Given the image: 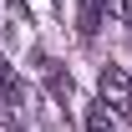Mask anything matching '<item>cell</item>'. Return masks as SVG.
I'll return each instance as SVG.
<instances>
[{
  "label": "cell",
  "instance_id": "cell-1",
  "mask_svg": "<svg viewBox=\"0 0 132 132\" xmlns=\"http://www.w3.org/2000/svg\"><path fill=\"white\" fill-rule=\"evenodd\" d=\"M97 92H102V102H107L117 117H132V81H127V71H122V66H102Z\"/></svg>",
  "mask_w": 132,
  "mask_h": 132
},
{
  "label": "cell",
  "instance_id": "cell-2",
  "mask_svg": "<svg viewBox=\"0 0 132 132\" xmlns=\"http://www.w3.org/2000/svg\"><path fill=\"white\" fill-rule=\"evenodd\" d=\"M36 71H41V81H46V92H51V102H71L76 97V81H71V71H66L61 61H51V56H41V61H36Z\"/></svg>",
  "mask_w": 132,
  "mask_h": 132
},
{
  "label": "cell",
  "instance_id": "cell-3",
  "mask_svg": "<svg viewBox=\"0 0 132 132\" xmlns=\"http://www.w3.org/2000/svg\"><path fill=\"white\" fill-rule=\"evenodd\" d=\"M20 102H26V81H20L15 71L5 66V56H0V122H10Z\"/></svg>",
  "mask_w": 132,
  "mask_h": 132
},
{
  "label": "cell",
  "instance_id": "cell-4",
  "mask_svg": "<svg viewBox=\"0 0 132 132\" xmlns=\"http://www.w3.org/2000/svg\"><path fill=\"white\" fill-rule=\"evenodd\" d=\"M107 10H112V0H76V26H81L86 41L102 31V15H107Z\"/></svg>",
  "mask_w": 132,
  "mask_h": 132
},
{
  "label": "cell",
  "instance_id": "cell-5",
  "mask_svg": "<svg viewBox=\"0 0 132 132\" xmlns=\"http://www.w3.org/2000/svg\"><path fill=\"white\" fill-rule=\"evenodd\" d=\"M86 132H117V112L107 102H92L86 107Z\"/></svg>",
  "mask_w": 132,
  "mask_h": 132
},
{
  "label": "cell",
  "instance_id": "cell-6",
  "mask_svg": "<svg viewBox=\"0 0 132 132\" xmlns=\"http://www.w3.org/2000/svg\"><path fill=\"white\" fill-rule=\"evenodd\" d=\"M112 15L122 20V26H132V0H112Z\"/></svg>",
  "mask_w": 132,
  "mask_h": 132
}]
</instances>
